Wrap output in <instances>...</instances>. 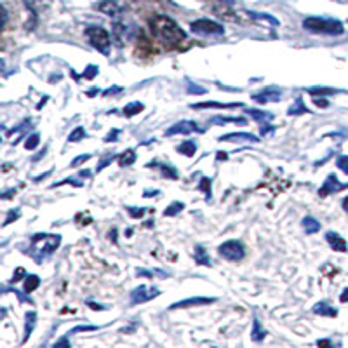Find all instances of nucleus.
Returning <instances> with one entry per match:
<instances>
[{
    "instance_id": "f257e3e1",
    "label": "nucleus",
    "mask_w": 348,
    "mask_h": 348,
    "mask_svg": "<svg viewBox=\"0 0 348 348\" xmlns=\"http://www.w3.org/2000/svg\"><path fill=\"white\" fill-rule=\"evenodd\" d=\"M150 28H152L153 35L158 40L169 45H178L185 40V32L178 26V23L172 18L165 16V14H157L150 20Z\"/></svg>"
},
{
    "instance_id": "f03ea898",
    "label": "nucleus",
    "mask_w": 348,
    "mask_h": 348,
    "mask_svg": "<svg viewBox=\"0 0 348 348\" xmlns=\"http://www.w3.org/2000/svg\"><path fill=\"white\" fill-rule=\"evenodd\" d=\"M303 28L312 33H324V35H341L345 32V26L341 21L332 18L308 16L303 20Z\"/></svg>"
},
{
    "instance_id": "7ed1b4c3",
    "label": "nucleus",
    "mask_w": 348,
    "mask_h": 348,
    "mask_svg": "<svg viewBox=\"0 0 348 348\" xmlns=\"http://www.w3.org/2000/svg\"><path fill=\"white\" fill-rule=\"evenodd\" d=\"M85 37L89 39L91 45L94 49H98L100 52H103L105 56H108L110 45H112V39H110V33L101 26H87L85 28Z\"/></svg>"
},
{
    "instance_id": "20e7f679",
    "label": "nucleus",
    "mask_w": 348,
    "mask_h": 348,
    "mask_svg": "<svg viewBox=\"0 0 348 348\" xmlns=\"http://www.w3.org/2000/svg\"><path fill=\"white\" fill-rule=\"evenodd\" d=\"M218 252L221 258H225L228 261H240V259H244V256H245V249L240 240L223 242V244L219 245Z\"/></svg>"
},
{
    "instance_id": "39448f33",
    "label": "nucleus",
    "mask_w": 348,
    "mask_h": 348,
    "mask_svg": "<svg viewBox=\"0 0 348 348\" xmlns=\"http://www.w3.org/2000/svg\"><path fill=\"white\" fill-rule=\"evenodd\" d=\"M190 30L197 35H223L225 28L213 20H197L190 25Z\"/></svg>"
},
{
    "instance_id": "423d86ee",
    "label": "nucleus",
    "mask_w": 348,
    "mask_h": 348,
    "mask_svg": "<svg viewBox=\"0 0 348 348\" xmlns=\"http://www.w3.org/2000/svg\"><path fill=\"white\" fill-rule=\"evenodd\" d=\"M160 296V289L153 286H139L132 289L131 293V305H141L146 301L153 300V298Z\"/></svg>"
},
{
    "instance_id": "0eeeda50",
    "label": "nucleus",
    "mask_w": 348,
    "mask_h": 348,
    "mask_svg": "<svg viewBox=\"0 0 348 348\" xmlns=\"http://www.w3.org/2000/svg\"><path fill=\"white\" fill-rule=\"evenodd\" d=\"M190 132H202V129L197 126L194 120H181V122H176L174 126L169 127L165 134L176 136V134H190Z\"/></svg>"
},
{
    "instance_id": "6e6552de",
    "label": "nucleus",
    "mask_w": 348,
    "mask_h": 348,
    "mask_svg": "<svg viewBox=\"0 0 348 348\" xmlns=\"http://www.w3.org/2000/svg\"><path fill=\"white\" fill-rule=\"evenodd\" d=\"M281 96H282V93L277 89V87H267V89L252 94V100H254L256 103H259V105L270 103V101L277 103V101H281Z\"/></svg>"
},
{
    "instance_id": "1a4fd4ad",
    "label": "nucleus",
    "mask_w": 348,
    "mask_h": 348,
    "mask_svg": "<svg viewBox=\"0 0 348 348\" xmlns=\"http://www.w3.org/2000/svg\"><path fill=\"white\" fill-rule=\"evenodd\" d=\"M345 187H348V185H341L334 174H329V176L326 178V181H324V185L319 188V195L320 197H327V195L334 194V192L341 190V188H345Z\"/></svg>"
},
{
    "instance_id": "9d476101",
    "label": "nucleus",
    "mask_w": 348,
    "mask_h": 348,
    "mask_svg": "<svg viewBox=\"0 0 348 348\" xmlns=\"http://www.w3.org/2000/svg\"><path fill=\"white\" fill-rule=\"evenodd\" d=\"M214 298H202V296H195V298H188V300L178 301L171 306V310L176 308H190V306H204V305H211L214 303Z\"/></svg>"
},
{
    "instance_id": "9b49d317",
    "label": "nucleus",
    "mask_w": 348,
    "mask_h": 348,
    "mask_svg": "<svg viewBox=\"0 0 348 348\" xmlns=\"http://www.w3.org/2000/svg\"><path fill=\"white\" fill-rule=\"evenodd\" d=\"M219 141H251V143H259V138L251 132H230L219 138Z\"/></svg>"
},
{
    "instance_id": "f8f14e48",
    "label": "nucleus",
    "mask_w": 348,
    "mask_h": 348,
    "mask_svg": "<svg viewBox=\"0 0 348 348\" xmlns=\"http://www.w3.org/2000/svg\"><path fill=\"white\" fill-rule=\"evenodd\" d=\"M326 240L329 242V245H331L334 251L338 252H346L348 245H346V240L343 239L339 233H334V232H327L326 233Z\"/></svg>"
},
{
    "instance_id": "ddd939ff",
    "label": "nucleus",
    "mask_w": 348,
    "mask_h": 348,
    "mask_svg": "<svg viewBox=\"0 0 348 348\" xmlns=\"http://www.w3.org/2000/svg\"><path fill=\"white\" fill-rule=\"evenodd\" d=\"M313 313H315V315H322V317H336L338 315V310L329 303H326V301H320V303H317L313 306Z\"/></svg>"
},
{
    "instance_id": "4468645a",
    "label": "nucleus",
    "mask_w": 348,
    "mask_h": 348,
    "mask_svg": "<svg viewBox=\"0 0 348 348\" xmlns=\"http://www.w3.org/2000/svg\"><path fill=\"white\" fill-rule=\"evenodd\" d=\"M211 124H214V126H225V124H240V126H245L247 124V120L242 119V117H213L211 119Z\"/></svg>"
},
{
    "instance_id": "2eb2a0df",
    "label": "nucleus",
    "mask_w": 348,
    "mask_h": 348,
    "mask_svg": "<svg viewBox=\"0 0 348 348\" xmlns=\"http://www.w3.org/2000/svg\"><path fill=\"white\" fill-rule=\"evenodd\" d=\"M240 107V103H216V101H206V103H192L190 108L200 110V108H235Z\"/></svg>"
},
{
    "instance_id": "dca6fc26",
    "label": "nucleus",
    "mask_w": 348,
    "mask_h": 348,
    "mask_svg": "<svg viewBox=\"0 0 348 348\" xmlns=\"http://www.w3.org/2000/svg\"><path fill=\"white\" fill-rule=\"evenodd\" d=\"M122 7L117 4V0H101L100 2V11H103L108 16H115V14L120 13Z\"/></svg>"
},
{
    "instance_id": "f3484780",
    "label": "nucleus",
    "mask_w": 348,
    "mask_h": 348,
    "mask_svg": "<svg viewBox=\"0 0 348 348\" xmlns=\"http://www.w3.org/2000/svg\"><path fill=\"white\" fill-rule=\"evenodd\" d=\"M194 256H195V263L197 265H202V267H211V258H209V254H207V251L206 249L202 247V245H195V249H194Z\"/></svg>"
},
{
    "instance_id": "a211bd4d",
    "label": "nucleus",
    "mask_w": 348,
    "mask_h": 348,
    "mask_svg": "<svg viewBox=\"0 0 348 348\" xmlns=\"http://www.w3.org/2000/svg\"><path fill=\"white\" fill-rule=\"evenodd\" d=\"M301 225H303V230L306 232V235H313V233H317L320 230V223L317 221L315 218H312V216L303 218Z\"/></svg>"
},
{
    "instance_id": "6ab92c4d",
    "label": "nucleus",
    "mask_w": 348,
    "mask_h": 348,
    "mask_svg": "<svg viewBox=\"0 0 348 348\" xmlns=\"http://www.w3.org/2000/svg\"><path fill=\"white\" fill-rule=\"evenodd\" d=\"M37 324V313L35 312H28L26 313V322H25V339H23V343H26V339L32 336L33 332V327H35Z\"/></svg>"
},
{
    "instance_id": "aec40b11",
    "label": "nucleus",
    "mask_w": 348,
    "mask_h": 348,
    "mask_svg": "<svg viewBox=\"0 0 348 348\" xmlns=\"http://www.w3.org/2000/svg\"><path fill=\"white\" fill-rule=\"evenodd\" d=\"M301 113H310V108H306V105L303 103V98L298 96L294 105H291V108L287 110V115H301Z\"/></svg>"
},
{
    "instance_id": "412c9836",
    "label": "nucleus",
    "mask_w": 348,
    "mask_h": 348,
    "mask_svg": "<svg viewBox=\"0 0 348 348\" xmlns=\"http://www.w3.org/2000/svg\"><path fill=\"white\" fill-rule=\"evenodd\" d=\"M119 165L120 167H129V165H132L136 162V153H134V150H126L124 153H120L119 155Z\"/></svg>"
},
{
    "instance_id": "4be33fe9",
    "label": "nucleus",
    "mask_w": 348,
    "mask_h": 348,
    "mask_svg": "<svg viewBox=\"0 0 348 348\" xmlns=\"http://www.w3.org/2000/svg\"><path fill=\"white\" fill-rule=\"evenodd\" d=\"M265 336H267V332H265V329H261V324L258 320V317L254 315V320H252V331H251V338L254 339L256 343L263 341Z\"/></svg>"
},
{
    "instance_id": "5701e85b",
    "label": "nucleus",
    "mask_w": 348,
    "mask_h": 348,
    "mask_svg": "<svg viewBox=\"0 0 348 348\" xmlns=\"http://www.w3.org/2000/svg\"><path fill=\"white\" fill-rule=\"evenodd\" d=\"M247 115L252 117L254 120H258V122H267V120H272V119H274V113L263 112V110H256V108L247 110Z\"/></svg>"
},
{
    "instance_id": "b1692460",
    "label": "nucleus",
    "mask_w": 348,
    "mask_h": 348,
    "mask_svg": "<svg viewBox=\"0 0 348 348\" xmlns=\"http://www.w3.org/2000/svg\"><path fill=\"white\" fill-rule=\"evenodd\" d=\"M178 152L187 155V157H194L195 152H197V145L195 141H192V139H187V141H183L180 146H178Z\"/></svg>"
},
{
    "instance_id": "393cba45",
    "label": "nucleus",
    "mask_w": 348,
    "mask_h": 348,
    "mask_svg": "<svg viewBox=\"0 0 348 348\" xmlns=\"http://www.w3.org/2000/svg\"><path fill=\"white\" fill-rule=\"evenodd\" d=\"M143 110H145V105L139 103V101H132V103L124 107V115H126V117H134V115H138L139 112H143Z\"/></svg>"
},
{
    "instance_id": "a878e982",
    "label": "nucleus",
    "mask_w": 348,
    "mask_h": 348,
    "mask_svg": "<svg viewBox=\"0 0 348 348\" xmlns=\"http://www.w3.org/2000/svg\"><path fill=\"white\" fill-rule=\"evenodd\" d=\"M40 286V279L37 277V275H26V281H25V291H26V294L28 293H32V291H35L37 287Z\"/></svg>"
},
{
    "instance_id": "bb28decb",
    "label": "nucleus",
    "mask_w": 348,
    "mask_h": 348,
    "mask_svg": "<svg viewBox=\"0 0 348 348\" xmlns=\"http://www.w3.org/2000/svg\"><path fill=\"white\" fill-rule=\"evenodd\" d=\"M85 136H87L85 129H84L82 126H78V127H75V129L70 132V136H68V141L77 143V141H80V139H84Z\"/></svg>"
},
{
    "instance_id": "cd10ccee",
    "label": "nucleus",
    "mask_w": 348,
    "mask_h": 348,
    "mask_svg": "<svg viewBox=\"0 0 348 348\" xmlns=\"http://www.w3.org/2000/svg\"><path fill=\"white\" fill-rule=\"evenodd\" d=\"M185 209V204L183 202H172L171 206L167 207V209L164 211V216L165 218H171V216H176L178 213H181V211Z\"/></svg>"
},
{
    "instance_id": "c85d7f7f",
    "label": "nucleus",
    "mask_w": 348,
    "mask_h": 348,
    "mask_svg": "<svg viewBox=\"0 0 348 348\" xmlns=\"http://www.w3.org/2000/svg\"><path fill=\"white\" fill-rule=\"evenodd\" d=\"M249 16L254 18V20H261V21H268L272 26H279L281 23H279V20H275L274 16H270V14H263V13H249Z\"/></svg>"
},
{
    "instance_id": "c756f323",
    "label": "nucleus",
    "mask_w": 348,
    "mask_h": 348,
    "mask_svg": "<svg viewBox=\"0 0 348 348\" xmlns=\"http://www.w3.org/2000/svg\"><path fill=\"white\" fill-rule=\"evenodd\" d=\"M47 2H49V0H25L26 7H28V9L32 11L33 14H37V11L42 9L44 4H47Z\"/></svg>"
},
{
    "instance_id": "7c9ffc66",
    "label": "nucleus",
    "mask_w": 348,
    "mask_h": 348,
    "mask_svg": "<svg viewBox=\"0 0 348 348\" xmlns=\"http://www.w3.org/2000/svg\"><path fill=\"white\" fill-rule=\"evenodd\" d=\"M39 143H40V136L35 132V134H32V136H30V138L25 141V148H26V150H35L37 146H39Z\"/></svg>"
},
{
    "instance_id": "2f4dec72",
    "label": "nucleus",
    "mask_w": 348,
    "mask_h": 348,
    "mask_svg": "<svg viewBox=\"0 0 348 348\" xmlns=\"http://www.w3.org/2000/svg\"><path fill=\"white\" fill-rule=\"evenodd\" d=\"M199 190H204L207 199H211V178H202L199 183Z\"/></svg>"
},
{
    "instance_id": "473e14b6",
    "label": "nucleus",
    "mask_w": 348,
    "mask_h": 348,
    "mask_svg": "<svg viewBox=\"0 0 348 348\" xmlns=\"http://www.w3.org/2000/svg\"><path fill=\"white\" fill-rule=\"evenodd\" d=\"M310 94H313V96H326V94H332L336 93V89H326V87H312V89H308Z\"/></svg>"
},
{
    "instance_id": "72a5a7b5",
    "label": "nucleus",
    "mask_w": 348,
    "mask_h": 348,
    "mask_svg": "<svg viewBox=\"0 0 348 348\" xmlns=\"http://www.w3.org/2000/svg\"><path fill=\"white\" fill-rule=\"evenodd\" d=\"M160 169H162V174H164V176L171 178V180H176V178H178V172H176V169H174L172 165H165V164H162V165H160Z\"/></svg>"
},
{
    "instance_id": "f704fd0d",
    "label": "nucleus",
    "mask_w": 348,
    "mask_h": 348,
    "mask_svg": "<svg viewBox=\"0 0 348 348\" xmlns=\"http://www.w3.org/2000/svg\"><path fill=\"white\" fill-rule=\"evenodd\" d=\"M336 165H338V167L341 169L345 174H348V157L346 155H339L338 160H336Z\"/></svg>"
},
{
    "instance_id": "c9c22d12",
    "label": "nucleus",
    "mask_w": 348,
    "mask_h": 348,
    "mask_svg": "<svg viewBox=\"0 0 348 348\" xmlns=\"http://www.w3.org/2000/svg\"><path fill=\"white\" fill-rule=\"evenodd\" d=\"M85 331H98V326H77L75 329H71V331L68 332V336L77 334V332H85Z\"/></svg>"
},
{
    "instance_id": "e433bc0d",
    "label": "nucleus",
    "mask_w": 348,
    "mask_h": 348,
    "mask_svg": "<svg viewBox=\"0 0 348 348\" xmlns=\"http://www.w3.org/2000/svg\"><path fill=\"white\" fill-rule=\"evenodd\" d=\"M96 75H98V66H94V65H89L87 70L84 71V78H87V80H93Z\"/></svg>"
},
{
    "instance_id": "4c0bfd02",
    "label": "nucleus",
    "mask_w": 348,
    "mask_h": 348,
    "mask_svg": "<svg viewBox=\"0 0 348 348\" xmlns=\"http://www.w3.org/2000/svg\"><path fill=\"white\" fill-rule=\"evenodd\" d=\"M115 158H119V155H117V157H113V155H112V157H107V158H105L103 162H100V164L96 165V172H101V171H103L105 167H107V165H110V164H112V162L115 160Z\"/></svg>"
},
{
    "instance_id": "58836bf2",
    "label": "nucleus",
    "mask_w": 348,
    "mask_h": 348,
    "mask_svg": "<svg viewBox=\"0 0 348 348\" xmlns=\"http://www.w3.org/2000/svg\"><path fill=\"white\" fill-rule=\"evenodd\" d=\"M127 213L131 214L132 218H143V214L146 213V209H143V207H127Z\"/></svg>"
},
{
    "instance_id": "ea45409f",
    "label": "nucleus",
    "mask_w": 348,
    "mask_h": 348,
    "mask_svg": "<svg viewBox=\"0 0 348 348\" xmlns=\"http://www.w3.org/2000/svg\"><path fill=\"white\" fill-rule=\"evenodd\" d=\"M117 136H119V129H112L108 132L107 136H105V139L103 141L105 143H112V141H117Z\"/></svg>"
},
{
    "instance_id": "a19ab883",
    "label": "nucleus",
    "mask_w": 348,
    "mask_h": 348,
    "mask_svg": "<svg viewBox=\"0 0 348 348\" xmlns=\"http://www.w3.org/2000/svg\"><path fill=\"white\" fill-rule=\"evenodd\" d=\"M91 158V155H80V157H77L73 162H71V167H77V165L84 164V162H87Z\"/></svg>"
},
{
    "instance_id": "79ce46f5",
    "label": "nucleus",
    "mask_w": 348,
    "mask_h": 348,
    "mask_svg": "<svg viewBox=\"0 0 348 348\" xmlns=\"http://www.w3.org/2000/svg\"><path fill=\"white\" fill-rule=\"evenodd\" d=\"M18 218H20V211H18V209H16V211H11L9 216H7L6 221H4V226H7L11 221H13V219H18Z\"/></svg>"
},
{
    "instance_id": "37998d69",
    "label": "nucleus",
    "mask_w": 348,
    "mask_h": 348,
    "mask_svg": "<svg viewBox=\"0 0 348 348\" xmlns=\"http://www.w3.org/2000/svg\"><path fill=\"white\" fill-rule=\"evenodd\" d=\"M188 93H190V94H204V93H206V89H204V87H199V85L188 84Z\"/></svg>"
},
{
    "instance_id": "c03bdc74",
    "label": "nucleus",
    "mask_w": 348,
    "mask_h": 348,
    "mask_svg": "<svg viewBox=\"0 0 348 348\" xmlns=\"http://www.w3.org/2000/svg\"><path fill=\"white\" fill-rule=\"evenodd\" d=\"M272 131H275V126H272V124H265V122H263V126H261V136H267L268 132H272Z\"/></svg>"
},
{
    "instance_id": "a18cd8bd",
    "label": "nucleus",
    "mask_w": 348,
    "mask_h": 348,
    "mask_svg": "<svg viewBox=\"0 0 348 348\" xmlns=\"http://www.w3.org/2000/svg\"><path fill=\"white\" fill-rule=\"evenodd\" d=\"M23 275H25V270H23V268H18V270H16V274H14V277H13V281H14V282L21 281V277H23Z\"/></svg>"
},
{
    "instance_id": "49530a36",
    "label": "nucleus",
    "mask_w": 348,
    "mask_h": 348,
    "mask_svg": "<svg viewBox=\"0 0 348 348\" xmlns=\"http://www.w3.org/2000/svg\"><path fill=\"white\" fill-rule=\"evenodd\" d=\"M120 91H122V87H110V89H107L105 91V96H108V94H115V93H120Z\"/></svg>"
},
{
    "instance_id": "de8ad7c7",
    "label": "nucleus",
    "mask_w": 348,
    "mask_h": 348,
    "mask_svg": "<svg viewBox=\"0 0 348 348\" xmlns=\"http://www.w3.org/2000/svg\"><path fill=\"white\" fill-rule=\"evenodd\" d=\"M313 101H315V105H319V107H327V101L326 100H319V98H313Z\"/></svg>"
},
{
    "instance_id": "09e8293b",
    "label": "nucleus",
    "mask_w": 348,
    "mask_h": 348,
    "mask_svg": "<svg viewBox=\"0 0 348 348\" xmlns=\"http://www.w3.org/2000/svg\"><path fill=\"white\" fill-rule=\"evenodd\" d=\"M339 300H341V303H348V289L343 291V294L339 296Z\"/></svg>"
},
{
    "instance_id": "8fccbe9b",
    "label": "nucleus",
    "mask_w": 348,
    "mask_h": 348,
    "mask_svg": "<svg viewBox=\"0 0 348 348\" xmlns=\"http://www.w3.org/2000/svg\"><path fill=\"white\" fill-rule=\"evenodd\" d=\"M89 306H91V308H93V310H107V306H101V305H96V303H91V301H89Z\"/></svg>"
},
{
    "instance_id": "3c124183",
    "label": "nucleus",
    "mask_w": 348,
    "mask_h": 348,
    "mask_svg": "<svg viewBox=\"0 0 348 348\" xmlns=\"http://www.w3.org/2000/svg\"><path fill=\"white\" fill-rule=\"evenodd\" d=\"M155 194H158V190H145V197H153Z\"/></svg>"
},
{
    "instance_id": "603ef678",
    "label": "nucleus",
    "mask_w": 348,
    "mask_h": 348,
    "mask_svg": "<svg viewBox=\"0 0 348 348\" xmlns=\"http://www.w3.org/2000/svg\"><path fill=\"white\" fill-rule=\"evenodd\" d=\"M115 235H117V230H115V228H113V230H112V232H110V239H112L113 242H117V239H115Z\"/></svg>"
},
{
    "instance_id": "864d4df0",
    "label": "nucleus",
    "mask_w": 348,
    "mask_h": 348,
    "mask_svg": "<svg viewBox=\"0 0 348 348\" xmlns=\"http://www.w3.org/2000/svg\"><path fill=\"white\" fill-rule=\"evenodd\" d=\"M49 174H51V172H45V174H42V176H37V178H35V181H37V183H39V181H42L44 178H47Z\"/></svg>"
},
{
    "instance_id": "5fc2aeb1",
    "label": "nucleus",
    "mask_w": 348,
    "mask_h": 348,
    "mask_svg": "<svg viewBox=\"0 0 348 348\" xmlns=\"http://www.w3.org/2000/svg\"><path fill=\"white\" fill-rule=\"evenodd\" d=\"M343 209H345L346 213H348V197H345V199H343Z\"/></svg>"
}]
</instances>
